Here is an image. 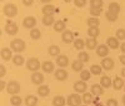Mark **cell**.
Masks as SVG:
<instances>
[{
    "label": "cell",
    "instance_id": "cell-15",
    "mask_svg": "<svg viewBox=\"0 0 125 106\" xmlns=\"http://www.w3.org/2000/svg\"><path fill=\"white\" fill-rule=\"evenodd\" d=\"M56 64H58V66H60V67H66L68 65H69V59H68V56L66 55H59V56H56Z\"/></svg>",
    "mask_w": 125,
    "mask_h": 106
},
{
    "label": "cell",
    "instance_id": "cell-38",
    "mask_svg": "<svg viewBox=\"0 0 125 106\" xmlns=\"http://www.w3.org/2000/svg\"><path fill=\"white\" fill-rule=\"evenodd\" d=\"M30 38L33 39V40H38V39H40L41 38V33H40V30L39 29H31V31H30Z\"/></svg>",
    "mask_w": 125,
    "mask_h": 106
},
{
    "label": "cell",
    "instance_id": "cell-23",
    "mask_svg": "<svg viewBox=\"0 0 125 106\" xmlns=\"http://www.w3.org/2000/svg\"><path fill=\"white\" fill-rule=\"evenodd\" d=\"M66 104V99L61 95H56V96L53 99V105L54 106H65Z\"/></svg>",
    "mask_w": 125,
    "mask_h": 106
},
{
    "label": "cell",
    "instance_id": "cell-35",
    "mask_svg": "<svg viewBox=\"0 0 125 106\" xmlns=\"http://www.w3.org/2000/svg\"><path fill=\"white\" fill-rule=\"evenodd\" d=\"M99 24H100V21H99L98 18L91 16V18L88 19V25H89V28H99Z\"/></svg>",
    "mask_w": 125,
    "mask_h": 106
},
{
    "label": "cell",
    "instance_id": "cell-2",
    "mask_svg": "<svg viewBox=\"0 0 125 106\" xmlns=\"http://www.w3.org/2000/svg\"><path fill=\"white\" fill-rule=\"evenodd\" d=\"M3 13L5 16L8 18H14L16 14H18V8L15 4H5L4 8H3Z\"/></svg>",
    "mask_w": 125,
    "mask_h": 106
},
{
    "label": "cell",
    "instance_id": "cell-21",
    "mask_svg": "<svg viewBox=\"0 0 125 106\" xmlns=\"http://www.w3.org/2000/svg\"><path fill=\"white\" fill-rule=\"evenodd\" d=\"M49 92H50V89H49L48 85H39V87H38V95L39 96L45 97L49 95Z\"/></svg>",
    "mask_w": 125,
    "mask_h": 106
},
{
    "label": "cell",
    "instance_id": "cell-27",
    "mask_svg": "<svg viewBox=\"0 0 125 106\" xmlns=\"http://www.w3.org/2000/svg\"><path fill=\"white\" fill-rule=\"evenodd\" d=\"M85 45H86V48L89 50H94V49H96V46H98V41H96V39H94V38H89L85 41Z\"/></svg>",
    "mask_w": 125,
    "mask_h": 106
},
{
    "label": "cell",
    "instance_id": "cell-34",
    "mask_svg": "<svg viewBox=\"0 0 125 106\" xmlns=\"http://www.w3.org/2000/svg\"><path fill=\"white\" fill-rule=\"evenodd\" d=\"M99 34H100L99 28H89V29H88V35H89L90 38L96 39V38L99 36Z\"/></svg>",
    "mask_w": 125,
    "mask_h": 106
},
{
    "label": "cell",
    "instance_id": "cell-41",
    "mask_svg": "<svg viewBox=\"0 0 125 106\" xmlns=\"http://www.w3.org/2000/svg\"><path fill=\"white\" fill-rule=\"evenodd\" d=\"M13 62L15 64L16 66H21L23 64H24V58L21 56V55H19V54H16L14 58H13Z\"/></svg>",
    "mask_w": 125,
    "mask_h": 106
},
{
    "label": "cell",
    "instance_id": "cell-31",
    "mask_svg": "<svg viewBox=\"0 0 125 106\" xmlns=\"http://www.w3.org/2000/svg\"><path fill=\"white\" fill-rule=\"evenodd\" d=\"M10 102H11L13 106H21V104H23V99L20 97V96H18V95H11Z\"/></svg>",
    "mask_w": 125,
    "mask_h": 106
},
{
    "label": "cell",
    "instance_id": "cell-58",
    "mask_svg": "<svg viewBox=\"0 0 125 106\" xmlns=\"http://www.w3.org/2000/svg\"><path fill=\"white\" fill-rule=\"evenodd\" d=\"M1 1H4V0H1Z\"/></svg>",
    "mask_w": 125,
    "mask_h": 106
},
{
    "label": "cell",
    "instance_id": "cell-9",
    "mask_svg": "<svg viewBox=\"0 0 125 106\" xmlns=\"http://www.w3.org/2000/svg\"><path fill=\"white\" fill-rule=\"evenodd\" d=\"M31 81H33V84L35 85H43L44 82V75L41 72H33V75H31Z\"/></svg>",
    "mask_w": 125,
    "mask_h": 106
},
{
    "label": "cell",
    "instance_id": "cell-25",
    "mask_svg": "<svg viewBox=\"0 0 125 106\" xmlns=\"http://www.w3.org/2000/svg\"><path fill=\"white\" fill-rule=\"evenodd\" d=\"M25 105L26 106H38V99L34 95H28L25 97Z\"/></svg>",
    "mask_w": 125,
    "mask_h": 106
},
{
    "label": "cell",
    "instance_id": "cell-22",
    "mask_svg": "<svg viewBox=\"0 0 125 106\" xmlns=\"http://www.w3.org/2000/svg\"><path fill=\"white\" fill-rule=\"evenodd\" d=\"M113 86H114V89L115 90H121V89H124V86H125V82H124V80L121 79V77H115L113 80Z\"/></svg>",
    "mask_w": 125,
    "mask_h": 106
},
{
    "label": "cell",
    "instance_id": "cell-53",
    "mask_svg": "<svg viewBox=\"0 0 125 106\" xmlns=\"http://www.w3.org/2000/svg\"><path fill=\"white\" fill-rule=\"evenodd\" d=\"M121 76H123V77H125V67H123V69H121Z\"/></svg>",
    "mask_w": 125,
    "mask_h": 106
},
{
    "label": "cell",
    "instance_id": "cell-11",
    "mask_svg": "<svg viewBox=\"0 0 125 106\" xmlns=\"http://www.w3.org/2000/svg\"><path fill=\"white\" fill-rule=\"evenodd\" d=\"M108 54H109V46H108V45L101 44V45L98 46V49H96V55H98V56H100V58H106Z\"/></svg>",
    "mask_w": 125,
    "mask_h": 106
},
{
    "label": "cell",
    "instance_id": "cell-37",
    "mask_svg": "<svg viewBox=\"0 0 125 106\" xmlns=\"http://www.w3.org/2000/svg\"><path fill=\"white\" fill-rule=\"evenodd\" d=\"M83 102L85 105L91 104L93 102V94L91 92H84V95H83Z\"/></svg>",
    "mask_w": 125,
    "mask_h": 106
},
{
    "label": "cell",
    "instance_id": "cell-28",
    "mask_svg": "<svg viewBox=\"0 0 125 106\" xmlns=\"http://www.w3.org/2000/svg\"><path fill=\"white\" fill-rule=\"evenodd\" d=\"M53 26H54V30L56 33H64L65 31V23L64 21H55V24Z\"/></svg>",
    "mask_w": 125,
    "mask_h": 106
},
{
    "label": "cell",
    "instance_id": "cell-51",
    "mask_svg": "<svg viewBox=\"0 0 125 106\" xmlns=\"http://www.w3.org/2000/svg\"><path fill=\"white\" fill-rule=\"evenodd\" d=\"M120 49H121V52H123V54H125V42H123V44L120 45Z\"/></svg>",
    "mask_w": 125,
    "mask_h": 106
},
{
    "label": "cell",
    "instance_id": "cell-46",
    "mask_svg": "<svg viewBox=\"0 0 125 106\" xmlns=\"http://www.w3.org/2000/svg\"><path fill=\"white\" fill-rule=\"evenodd\" d=\"M118 105L119 104H118V101L115 99H109L106 101V106H118Z\"/></svg>",
    "mask_w": 125,
    "mask_h": 106
},
{
    "label": "cell",
    "instance_id": "cell-43",
    "mask_svg": "<svg viewBox=\"0 0 125 106\" xmlns=\"http://www.w3.org/2000/svg\"><path fill=\"white\" fill-rule=\"evenodd\" d=\"M90 6L103 8V0H90Z\"/></svg>",
    "mask_w": 125,
    "mask_h": 106
},
{
    "label": "cell",
    "instance_id": "cell-18",
    "mask_svg": "<svg viewBox=\"0 0 125 106\" xmlns=\"http://www.w3.org/2000/svg\"><path fill=\"white\" fill-rule=\"evenodd\" d=\"M41 11H43L44 15H54L55 11H56V8L54 5H51V4H46V5L43 6Z\"/></svg>",
    "mask_w": 125,
    "mask_h": 106
},
{
    "label": "cell",
    "instance_id": "cell-54",
    "mask_svg": "<svg viewBox=\"0 0 125 106\" xmlns=\"http://www.w3.org/2000/svg\"><path fill=\"white\" fill-rule=\"evenodd\" d=\"M123 104L125 105V95H124V96H123Z\"/></svg>",
    "mask_w": 125,
    "mask_h": 106
},
{
    "label": "cell",
    "instance_id": "cell-42",
    "mask_svg": "<svg viewBox=\"0 0 125 106\" xmlns=\"http://www.w3.org/2000/svg\"><path fill=\"white\" fill-rule=\"evenodd\" d=\"M109 10H110V11H114V13H118V14H119V11H120V5H119L118 3H110V4H109Z\"/></svg>",
    "mask_w": 125,
    "mask_h": 106
},
{
    "label": "cell",
    "instance_id": "cell-36",
    "mask_svg": "<svg viewBox=\"0 0 125 106\" xmlns=\"http://www.w3.org/2000/svg\"><path fill=\"white\" fill-rule=\"evenodd\" d=\"M86 45H85V41L84 40H81V39H76V40H74V48L76 49V50H83Z\"/></svg>",
    "mask_w": 125,
    "mask_h": 106
},
{
    "label": "cell",
    "instance_id": "cell-26",
    "mask_svg": "<svg viewBox=\"0 0 125 106\" xmlns=\"http://www.w3.org/2000/svg\"><path fill=\"white\" fill-rule=\"evenodd\" d=\"M43 24L45 26H51L55 24V19H54V15H44L43 16Z\"/></svg>",
    "mask_w": 125,
    "mask_h": 106
},
{
    "label": "cell",
    "instance_id": "cell-24",
    "mask_svg": "<svg viewBox=\"0 0 125 106\" xmlns=\"http://www.w3.org/2000/svg\"><path fill=\"white\" fill-rule=\"evenodd\" d=\"M71 69L76 71V72H80L84 70V62H81L80 60H75V61H73L71 62Z\"/></svg>",
    "mask_w": 125,
    "mask_h": 106
},
{
    "label": "cell",
    "instance_id": "cell-39",
    "mask_svg": "<svg viewBox=\"0 0 125 106\" xmlns=\"http://www.w3.org/2000/svg\"><path fill=\"white\" fill-rule=\"evenodd\" d=\"M89 59H90V56H89V54H88L86 51H81V52H79L78 60H80L81 62H88Z\"/></svg>",
    "mask_w": 125,
    "mask_h": 106
},
{
    "label": "cell",
    "instance_id": "cell-55",
    "mask_svg": "<svg viewBox=\"0 0 125 106\" xmlns=\"http://www.w3.org/2000/svg\"><path fill=\"white\" fill-rule=\"evenodd\" d=\"M65 3H70V1H74V0H64Z\"/></svg>",
    "mask_w": 125,
    "mask_h": 106
},
{
    "label": "cell",
    "instance_id": "cell-13",
    "mask_svg": "<svg viewBox=\"0 0 125 106\" xmlns=\"http://www.w3.org/2000/svg\"><path fill=\"white\" fill-rule=\"evenodd\" d=\"M13 50L9 49V48H3L1 49V59L4 61H9V60H13Z\"/></svg>",
    "mask_w": 125,
    "mask_h": 106
},
{
    "label": "cell",
    "instance_id": "cell-48",
    "mask_svg": "<svg viewBox=\"0 0 125 106\" xmlns=\"http://www.w3.org/2000/svg\"><path fill=\"white\" fill-rule=\"evenodd\" d=\"M34 3V0H23V4L26 5V6H31Z\"/></svg>",
    "mask_w": 125,
    "mask_h": 106
},
{
    "label": "cell",
    "instance_id": "cell-1",
    "mask_svg": "<svg viewBox=\"0 0 125 106\" xmlns=\"http://www.w3.org/2000/svg\"><path fill=\"white\" fill-rule=\"evenodd\" d=\"M26 48L25 41L21 39H14L11 42H10V49L15 52H23Z\"/></svg>",
    "mask_w": 125,
    "mask_h": 106
},
{
    "label": "cell",
    "instance_id": "cell-16",
    "mask_svg": "<svg viewBox=\"0 0 125 106\" xmlns=\"http://www.w3.org/2000/svg\"><path fill=\"white\" fill-rule=\"evenodd\" d=\"M90 92L93 95H95V96H101V95L104 94V87L101 86L100 84H94L93 86H91Z\"/></svg>",
    "mask_w": 125,
    "mask_h": 106
},
{
    "label": "cell",
    "instance_id": "cell-12",
    "mask_svg": "<svg viewBox=\"0 0 125 106\" xmlns=\"http://www.w3.org/2000/svg\"><path fill=\"white\" fill-rule=\"evenodd\" d=\"M101 67L104 70H106V71L111 70L114 67V60L110 59V58H103V60H101Z\"/></svg>",
    "mask_w": 125,
    "mask_h": 106
},
{
    "label": "cell",
    "instance_id": "cell-30",
    "mask_svg": "<svg viewBox=\"0 0 125 106\" xmlns=\"http://www.w3.org/2000/svg\"><path fill=\"white\" fill-rule=\"evenodd\" d=\"M108 21H110V23H114V21H116L118 18H119V14L118 13H114V11H110V10H108V13L105 14Z\"/></svg>",
    "mask_w": 125,
    "mask_h": 106
},
{
    "label": "cell",
    "instance_id": "cell-40",
    "mask_svg": "<svg viewBox=\"0 0 125 106\" xmlns=\"http://www.w3.org/2000/svg\"><path fill=\"white\" fill-rule=\"evenodd\" d=\"M91 75H93V74L90 72V70H83V71H80V77H81L83 81H88L91 77Z\"/></svg>",
    "mask_w": 125,
    "mask_h": 106
},
{
    "label": "cell",
    "instance_id": "cell-32",
    "mask_svg": "<svg viewBox=\"0 0 125 106\" xmlns=\"http://www.w3.org/2000/svg\"><path fill=\"white\" fill-rule=\"evenodd\" d=\"M89 13H90L91 16H94V18H99L100 14L103 13V9H101V8H95V6H90Z\"/></svg>",
    "mask_w": 125,
    "mask_h": 106
},
{
    "label": "cell",
    "instance_id": "cell-47",
    "mask_svg": "<svg viewBox=\"0 0 125 106\" xmlns=\"http://www.w3.org/2000/svg\"><path fill=\"white\" fill-rule=\"evenodd\" d=\"M5 75H6V69H5V66L1 64V65H0V76L4 77Z\"/></svg>",
    "mask_w": 125,
    "mask_h": 106
},
{
    "label": "cell",
    "instance_id": "cell-52",
    "mask_svg": "<svg viewBox=\"0 0 125 106\" xmlns=\"http://www.w3.org/2000/svg\"><path fill=\"white\" fill-rule=\"evenodd\" d=\"M40 1H41V3H44V4L46 5V4H49V3L51 1V0H40Z\"/></svg>",
    "mask_w": 125,
    "mask_h": 106
},
{
    "label": "cell",
    "instance_id": "cell-10",
    "mask_svg": "<svg viewBox=\"0 0 125 106\" xmlns=\"http://www.w3.org/2000/svg\"><path fill=\"white\" fill-rule=\"evenodd\" d=\"M23 25H24V28H26V29H34L35 25H36V19H35L34 16H28V18L24 19Z\"/></svg>",
    "mask_w": 125,
    "mask_h": 106
},
{
    "label": "cell",
    "instance_id": "cell-20",
    "mask_svg": "<svg viewBox=\"0 0 125 106\" xmlns=\"http://www.w3.org/2000/svg\"><path fill=\"white\" fill-rule=\"evenodd\" d=\"M100 85H101L104 89H109L110 86H113V80H111L108 75H104V76H101V79H100Z\"/></svg>",
    "mask_w": 125,
    "mask_h": 106
},
{
    "label": "cell",
    "instance_id": "cell-8",
    "mask_svg": "<svg viewBox=\"0 0 125 106\" xmlns=\"http://www.w3.org/2000/svg\"><path fill=\"white\" fill-rule=\"evenodd\" d=\"M61 39L65 44H70V42H74V33L70 30H65L64 33L61 34Z\"/></svg>",
    "mask_w": 125,
    "mask_h": 106
},
{
    "label": "cell",
    "instance_id": "cell-33",
    "mask_svg": "<svg viewBox=\"0 0 125 106\" xmlns=\"http://www.w3.org/2000/svg\"><path fill=\"white\" fill-rule=\"evenodd\" d=\"M90 72L93 74V75H101L103 74V67H101V65H91V67H90Z\"/></svg>",
    "mask_w": 125,
    "mask_h": 106
},
{
    "label": "cell",
    "instance_id": "cell-4",
    "mask_svg": "<svg viewBox=\"0 0 125 106\" xmlns=\"http://www.w3.org/2000/svg\"><path fill=\"white\" fill-rule=\"evenodd\" d=\"M40 66H41V64H40V61H39L36 58H31V59H29L28 62H26V67H28V70L33 71V72L38 71Z\"/></svg>",
    "mask_w": 125,
    "mask_h": 106
},
{
    "label": "cell",
    "instance_id": "cell-29",
    "mask_svg": "<svg viewBox=\"0 0 125 106\" xmlns=\"http://www.w3.org/2000/svg\"><path fill=\"white\" fill-rule=\"evenodd\" d=\"M48 52H49V55H51V56H59L60 49H59L58 45H50L49 49H48Z\"/></svg>",
    "mask_w": 125,
    "mask_h": 106
},
{
    "label": "cell",
    "instance_id": "cell-50",
    "mask_svg": "<svg viewBox=\"0 0 125 106\" xmlns=\"http://www.w3.org/2000/svg\"><path fill=\"white\" fill-rule=\"evenodd\" d=\"M119 60H120V62L123 64V65L125 66V54H124V55H120V58H119Z\"/></svg>",
    "mask_w": 125,
    "mask_h": 106
},
{
    "label": "cell",
    "instance_id": "cell-19",
    "mask_svg": "<svg viewBox=\"0 0 125 106\" xmlns=\"http://www.w3.org/2000/svg\"><path fill=\"white\" fill-rule=\"evenodd\" d=\"M54 67H55V65H54V62H51V61H44L43 64H41V69H43V71L48 72V74L53 72Z\"/></svg>",
    "mask_w": 125,
    "mask_h": 106
},
{
    "label": "cell",
    "instance_id": "cell-5",
    "mask_svg": "<svg viewBox=\"0 0 125 106\" xmlns=\"http://www.w3.org/2000/svg\"><path fill=\"white\" fill-rule=\"evenodd\" d=\"M5 33L8 35H15L18 33V25L13 20H8L5 24Z\"/></svg>",
    "mask_w": 125,
    "mask_h": 106
},
{
    "label": "cell",
    "instance_id": "cell-57",
    "mask_svg": "<svg viewBox=\"0 0 125 106\" xmlns=\"http://www.w3.org/2000/svg\"><path fill=\"white\" fill-rule=\"evenodd\" d=\"M124 90H125V86H124Z\"/></svg>",
    "mask_w": 125,
    "mask_h": 106
},
{
    "label": "cell",
    "instance_id": "cell-45",
    "mask_svg": "<svg viewBox=\"0 0 125 106\" xmlns=\"http://www.w3.org/2000/svg\"><path fill=\"white\" fill-rule=\"evenodd\" d=\"M74 4L76 8H84L86 5V0H74Z\"/></svg>",
    "mask_w": 125,
    "mask_h": 106
},
{
    "label": "cell",
    "instance_id": "cell-44",
    "mask_svg": "<svg viewBox=\"0 0 125 106\" xmlns=\"http://www.w3.org/2000/svg\"><path fill=\"white\" fill-rule=\"evenodd\" d=\"M116 38L119 40H125V30L124 29H119L116 31Z\"/></svg>",
    "mask_w": 125,
    "mask_h": 106
},
{
    "label": "cell",
    "instance_id": "cell-49",
    "mask_svg": "<svg viewBox=\"0 0 125 106\" xmlns=\"http://www.w3.org/2000/svg\"><path fill=\"white\" fill-rule=\"evenodd\" d=\"M5 87H6V82H5L4 80H1V81H0V90L3 91V90H4Z\"/></svg>",
    "mask_w": 125,
    "mask_h": 106
},
{
    "label": "cell",
    "instance_id": "cell-6",
    "mask_svg": "<svg viewBox=\"0 0 125 106\" xmlns=\"http://www.w3.org/2000/svg\"><path fill=\"white\" fill-rule=\"evenodd\" d=\"M20 91V85L16 81H10L6 85V92L10 95H16Z\"/></svg>",
    "mask_w": 125,
    "mask_h": 106
},
{
    "label": "cell",
    "instance_id": "cell-3",
    "mask_svg": "<svg viewBox=\"0 0 125 106\" xmlns=\"http://www.w3.org/2000/svg\"><path fill=\"white\" fill-rule=\"evenodd\" d=\"M68 105L69 106H80L81 102H83V97L79 96V94H70L68 96V100H66Z\"/></svg>",
    "mask_w": 125,
    "mask_h": 106
},
{
    "label": "cell",
    "instance_id": "cell-56",
    "mask_svg": "<svg viewBox=\"0 0 125 106\" xmlns=\"http://www.w3.org/2000/svg\"><path fill=\"white\" fill-rule=\"evenodd\" d=\"M80 106H89V105H80Z\"/></svg>",
    "mask_w": 125,
    "mask_h": 106
},
{
    "label": "cell",
    "instance_id": "cell-14",
    "mask_svg": "<svg viewBox=\"0 0 125 106\" xmlns=\"http://www.w3.org/2000/svg\"><path fill=\"white\" fill-rule=\"evenodd\" d=\"M106 44H108V46H109V49H118L119 46H120V42H119V39L115 36H110V38H108V40H106Z\"/></svg>",
    "mask_w": 125,
    "mask_h": 106
},
{
    "label": "cell",
    "instance_id": "cell-7",
    "mask_svg": "<svg viewBox=\"0 0 125 106\" xmlns=\"http://www.w3.org/2000/svg\"><path fill=\"white\" fill-rule=\"evenodd\" d=\"M54 76H55V79H56V80H59V81H64V80H66V79H68L69 74H68V71H66L65 69L60 67V69H58V70L54 72Z\"/></svg>",
    "mask_w": 125,
    "mask_h": 106
},
{
    "label": "cell",
    "instance_id": "cell-17",
    "mask_svg": "<svg viewBox=\"0 0 125 106\" xmlns=\"http://www.w3.org/2000/svg\"><path fill=\"white\" fill-rule=\"evenodd\" d=\"M74 90H75V92H78V94L85 92V91H86V84H85V81H83V80L76 81V82L74 84Z\"/></svg>",
    "mask_w": 125,
    "mask_h": 106
}]
</instances>
